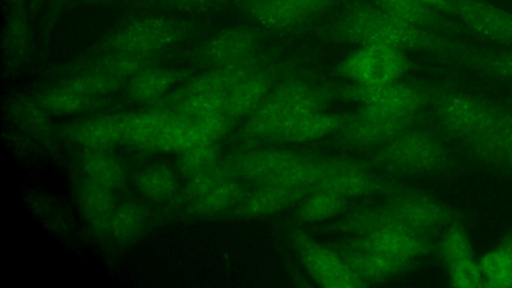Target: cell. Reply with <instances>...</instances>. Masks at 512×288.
I'll use <instances>...</instances> for the list:
<instances>
[{
	"instance_id": "cell-41",
	"label": "cell",
	"mask_w": 512,
	"mask_h": 288,
	"mask_svg": "<svg viewBox=\"0 0 512 288\" xmlns=\"http://www.w3.org/2000/svg\"><path fill=\"white\" fill-rule=\"evenodd\" d=\"M226 95L196 94L173 103L174 111L189 117L199 118L207 115L225 113Z\"/></svg>"
},
{
	"instance_id": "cell-40",
	"label": "cell",
	"mask_w": 512,
	"mask_h": 288,
	"mask_svg": "<svg viewBox=\"0 0 512 288\" xmlns=\"http://www.w3.org/2000/svg\"><path fill=\"white\" fill-rule=\"evenodd\" d=\"M438 248L447 266L473 257L472 245L460 221L452 223L445 229Z\"/></svg>"
},
{
	"instance_id": "cell-6",
	"label": "cell",
	"mask_w": 512,
	"mask_h": 288,
	"mask_svg": "<svg viewBox=\"0 0 512 288\" xmlns=\"http://www.w3.org/2000/svg\"><path fill=\"white\" fill-rule=\"evenodd\" d=\"M411 67L400 49L381 45H362L338 65V72L354 84L383 86L397 82Z\"/></svg>"
},
{
	"instance_id": "cell-27",
	"label": "cell",
	"mask_w": 512,
	"mask_h": 288,
	"mask_svg": "<svg viewBox=\"0 0 512 288\" xmlns=\"http://www.w3.org/2000/svg\"><path fill=\"white\" fill-rule=\"evenodd\" d=\"M243 196L244 191L239 179L231 176L190 200V206L198 215L212 216L236 208Z\"/></svg>"
},
{
	"instance_id": "cell-14",
	"label": "cell",
	"mask_w": 512,
	"mask_h": 288,
	"mask_svg": "<svg viewBox=\"0 0 512 288\" xmlns=\"http://www.w3.org/2000/svg\"><path fill=\"white\" fill-rule=\"evenodd\" d=\"M416 116H392L359 110L342 127V139L356 147L383 145L409 129Z\"/></svg>"
},
{
	"instance_id": "cell-38",
	"label": "cell",
	"mask_w": 512,
	"mask_h": 288,
	"mask_svg": "<svg viewBox=\"0 0 512 288\" xmlns=\"http://www.w3.org/2000/svg\"><path fill=\"white\" fill-rule=\"evenodd\" d=\"M479 266L484 277V287H512V253L498 246L486 253Z\"/></svg>"
},
{
	"instance_id": "cell-42",
	"label": "cell",
	"mask_w": 512,
	"mask_h": 288,
	"mask_svg": "<svg viewBox=\"0 0 512 288\" xmlns=\"http://www.w3.org/2000/svg\"><path fill=\"white\" fill-rule=\"evenodd\" d=\"M448 267L449 282L453 287H484V277L479 263L473 257L455 262Z\"/></svg>"
},
{
	"instance_id": "cell-47",
	"label": "cell",
	"mask_w": 512,
	"mask_h": 288,
	"mask_svg": "<svg viewBox=\"0 0 512 288\" xmlns=\"http://www.w3.org/2000/svg\"><path fill=\"white\" fill-rule=\"evenodd\" d=\"M164 4L176 8L188 9V8H200L207 6L215 0H159Z\"/></svg>"
},
{
	"instance_id": "cell-1",
	"label": "cell",
	"mask_w": 512,
	"mask_h": 288,
	"mask_svg": "<svg viewBox=\"0 0 512 288\" xmlns=\"http://www.w3.org/2000/svg\"><path fill=\"white\" fill-rule=\"evenodd\" d=\"M329 34L333 40L342 43L425 51L474 70L492 53L450 36L414 26L376 5L366 3L348 8L334 23Z\"/></svg>"
},
{
	"instance_id": "cell-25",
	"label": "cell",
	"mask_w": 512,
	"mask_h": 288,
	"mask_svg": "<svg viewBox=\"0 0 512 288\" xmlns=\"http://www.w3.org/2000/svg\"><path fill=\"white\" fill-rule=\"evenodd\" d=\"M346 121L342 115L317 111L295 121L275 141L294 144L317 141L340 131Z\"/></svg>"
},
{
	"instance_id": "cell-9",
	"label": "cell",
	"mask_w": 512,
	"mask_h": 288,
	"mask_svg": "<svg viewBox=\"0 0 512 288\" xmlns=\"http://www.w3.org/2000/svg\"><path fill=\"white\" fill-rule=\"evenodd\" d=\"M291 238L305 269L320 286L353 288L365 285L338 251L318 243L300 230L293 231Z\"/></svg>"
},
{
	"instance_id": "cell-15",
	"label": "cell",
	"mask_w": 512,
	"mask_h": 288,
	"mask_svg": "<svg viewBox=\"0 0 512 288\" xmlns=\"http://www.w3.org/2000/svg\"><path fill=\"white\" fill-rule=\"evenodd\" d=\"M260 61L254 57L243 63L214 67L193 77L183 87L169 95L173 103L196 94L227 95L241 81L260 70Z\"/></svg>"
},
{
	"instance_id": "cell-46",
	"label": "cell",
	"mask_w": 512,
	"mask_h": 288,
	"mask_svg": "<svg viewBox=\"0 0 512 288\" xmlns=\"http://www.w3.org/2000/svg\"><path fill=\"white\" fill-rule=\"evenodd\" d=\"M504 144L508 166L512 171V106L506 107Z\"/></svg>"
},
{
	"instance_id": "cell-3",
	"label": "cell",
	"mask_w": 512,
	"mask_h": 288,
	"mask_svg": "<svg viewBox=\"0 0 512 288\" xmlns=\"http://www.w3.org/2000/svg\"><path fill=\"white\" fill-rule=\"evenodd\" d=\"M331 92L303 80H289L271 89L262 103L248 116L243 136L276 140L298 119L323 110Z\"/></svg>"
},
{
	"instance_id": "cell-7",
	"label": "cell",
	"mask_w": 512,
	"mask_h": 288,
	"mask_svg": "<svg viewBox=\"0 0 512 288\" xmlns=\"http://www.w3.org/2000/svg\"><path fill=\"white\" fill-rule=\"evenodd\" d=\"M342 98L359 103L361 110L392 116H416L431 100L424 88L394 82L383 86L352 84L339 93Z\"/></svg>"
},
{
	"instance_id": "cell-35",
	"label": "cell",
	"mask_w": 512,
	"mask_h": 288,
	"mask_svg": "<svg viewBox=\"0 0 512 288\" xmlns=\"http://www.w3.org/2000/svg\"><path fill=\"white\" fill-rule=\"evenodd\" d=\"M37 100L48 113L72 115L88 109L95 99L84 96L61 84L44 91Z\"/></svg>"
},
{
	"instance_id": "cell-43",
	"label": "cell",
	"mask_w": 512,
	"mask_h": 288,
	"mask_svg": "<svg viewBox=\"0 0 512 288\" xmlns=\"http://www.w3.org/2000/svg\"><path fill=\"white\" fill-rule=\"evenodd\" d=\"M478 71L512 80V51L493 53L482 63Z\"/></svg>"
},
{
	"instance_id": "cell-49",
	"label": "cell",
	"mask_w": 512,
	"mask_h": 288,
	"mask_svg": "<svg viewBox=\"0 0 512 288\" xmlns=\"http://www.w3.org/2000/svg\"><path fill=\"white\" fill-rule=\"evenodd\" d=\"M501 247L512 253V235L506 238L500 245Z\"/></svg>"
},
{
	"instance_id": "cell-13",
	"label": "cell",
	"mask_w": 512,
	"mask_h": 288,
	"mask_svg": "<svg viewBox=\"0 0 512 288\" xmlns=\"http://www.w3.org/2000/svg\"><path fill=\"white\" fill-rule=\"evenodd\" d=\"M349 244L374 250L392 257L413 261L428 255L433 244L427 235L415 232L400 224L379 229L371 234L354 237Z\"/></svg>"
},
{
	"instance_id": "cell-37",
	"label": "cell",
	"mask_w": 512,
	"mask_h": 288,
	"mask_svg": "<svg viewBox=\"0 0 512 288\" xmlns=\"http://www.w3.org/2000/svg\"><path fill=\"white\" fill-rule=\"evenodd\" d=\"M152 56L125 52H105L92 69L105 72L123 81L131 79L137 73L150 66Z\"/></svg>"
},
{
	"instance_id": "cell-44",
	"label": "cell",
	"mask_w": 512,
	"mask_h": 288,
	"mask_svg": "<svg viewBox=\"0 0 512 288\" xmlns=\"http://www.w3.org/2000/svg\"><path fill=\"white\" fill-rule=\"evenodd\" d=\"M6 40L8 53L13 51V55H17L23 51V48H27L28 31L22 21L15 20L9 25Z\"/></svg>"
},
{
	"instance_id": "cell-8",
	"label": "cell",
	"mask_w": 512,
	"mask_h": 288,
	"mask_svg": "<svg viewBox=\"0 0 512 288\" xmlns=\"http://www.w3.org/2000/svg\"><path fill=\"white\" fill-rule=\"evenodd\" d=\"M385 206L399 224L424 235L459 221L453 207L423 192L398 190Z\"/></svg>"
},
{
	"instance_id": "cell-31",
	"label": "cell",
	"mask_w": 512,
	"mask_h": 288,
	"mask_svg": "<svg viewBox=\"0 0 512 288\" xmlns=\"http://www.w3.org/2000/svg\"><path fill=\"white\" fill-rule=\"evenodd\" d=\"M394 224L399 223L385 205L382 207H363L340 219L336 223V230L342 234L361 237Z\"/></svg>"
},
{
	"instance_id": "cell-12",
	"label": "cell",
	"mask_w": 512,
	"mask_h": 288,
	"mask_svg": "<svg viewBox=\"0 0 512 288\" xmlns=\"http://www.w3.org/2000/svg\"><path fill=\"white\" fill-rule=\"evenodd\" d=\"M259 40L258 33L252 28L230 27L209 37L196 56L213 68L243 63L257 56Z\"/></svg>"
},
{
	"instance_id": "cell-17",
	"label": "cell",
	"mask_w": 512,
	"mask_h": 288,
	"mask_svg": "<svg viewBox=\"0 0 512 288\" xmlns=\"http://www.w3.org/2000/svg\"><path fill=\"white\" fill-rule=\"evenodd\" d=\"M318 188L333 191L345 198L368 196L392 190L391 185L377 178L361 165L341 159Z\"/></svg>"
},
{
	"instance_id": "cell-11",
	"label": "cell",
	"mask_w": 512,
	"mask_h": 288,
	"mask_svg": "<svg viewBox=\"0 0 512 288\" xmlns=\"http://www.w3.org/2000/svg\"><path fill=\"white\" fill-rule=\"evenodd\" d=\"M302 158L294 151L267 148L235 153L222 162L235 178L263 184L276 180Z\"/></svg>"
},
{
	"instance_id": "cell-30",
	"label": "cell",
	"mask_w": 512,
	"mask_h": 288,
	"mask_svg": "<svg viewBox=\"0 0 512 288\" xmlns=\"http://www.w3.org/2000/svg\"><path fill=\"white\" fill-rule=\"evenodd\" d=\"M337 162L338 160L334 159L303 156L300 161L272 182L310 192L323 183L334 170Z\"/></svg>"
},
{
	"instance_id": "cell-29",
	"label": "cell",
	"mask_w": 512,
	"mask_h": 288,
	"mask_svg": "<svg viewBox=\"0 0 512 288\" xmlns=\"http://www.w3.org/2000/svg\"><path fill=\"white\" fill-rule=\"evenodd\" d=\"M84 178L110 190L124 185L126 171L121 162L101 150H89L80 160Z\"/></svg>"
},
{
	"instance_id": "cell-32",
	"label": "cell",
	"mask_w": 512,
	"mask_h": 288,
	"mask_svg": "<svg viewBox=\"0 0 512 288\" xmlns=\"http://www.w3.org/2000/svg\"><path fill=\"white\" fill-rule=\"evenodd\" d=\"M346 198L327 189H314L300 201L296 216L304 222H320L331 219L344 209Z\"/></svg>"
},
{
	"instance_id": "cell-21",
	"label": "cell",
	"mask_w": 512,
	"mask_h": 288,
	"mask_svg": "<svg viewBox=\"0 0 512 288\" xmlns=\"http://www.w3.org/2000/svg\"><path fill=\"white\" fill-rule=\"evenodd\" d=\"M239 3L252 20L272 30L295 29L311 16L283 0H239Z\"/></svg>"
},
{
	"instance_id": "cell-28",
	"label": "cell",
	"mask_w": 512,
	"mask_h": 288,
	"mask_svg": "<svg viewBox=\"0 0 512 288\" xmlns=\"http://www.w3.org/2000/svg\"><path fill=\"white\" fill-rule=\"evenodd\" d=\"M148 218V211L141 203L123 202L115 207L110 217L107 235L118 243H129L144 232Z\"/></svg>"
},
{
	"instance_id": "cell-5",
	"label": "cell",
	"mask_w": 512,
	"mask_h": 288,
	"mask_svg": "<svg viewBox=\"0 0 512 288\" xmlns=\"http://www.w3.org/2000/svg\"><path fill=\"white\" fill-rule=\"evenodd\" d=\"M190 25L173 17L142 16L121 25L102 42L104 52L154 56L188 38Z\"/></svg>"
},
{
	"instance_id": "cell-2",
	"label": "cell",
	"mask_w": 512,
	"mask_h": 288,
	"mask_svg": "<svg viewBox=\"0 0 512 288\" xmlns=\"http://www.w3.org/2000/svg\"><path fill=\"white\" fill-rule=\"evenodd\" d=\"M434 103L444 132L472 161L509 169L504 144L506 107L459 92L437 94Z\"/></svg>"
},
{
	"instance_id": "cell-33",
	"label": "cell",
	"mask_w": 512,
	"mask_h": 288,
	"mask_svg": "<svg viewBox=\"0 0 512 288\" xmlns=\"http://www.w3.org/2000/svg\"><path fill=\"white\" fill-rule=\"evenodd\" d=\"M136 187L144 198L161 202L170 199L175 194L178 180L170 167L153 164L144 167L138 173Z\"/></svg>"
},
{
	"instance_id": "cell-24",
	"label": "cell",
	"mask_w": 512,
	"mask_h": 288,
	"mask_svg": "<svg viewBox=\"0 0 512 288\" xmlns=\"http://www.w3.org/2000/svg\"><path fill=\"white\" fill-rule=\"evenodd\" d=\"M185 76V72L167 68L149 66L127 83V93L136 102H156L167 95Z\"/></svg>"
},
{
	"instance_id": "cell-36",
	"label": "cell",
	"mask_w": 512,
	"mask_h": 288,
	"mask_svg": "<svg viewBox=\"0 0 512 288\" xmlns=\"http://www.w3.org/2000/svg\"><path fill=\"white\" fill-rule=\"evenodd\" d=\"M123 83L124 81L117 77L90 69L66 79L62 85L89 98L98 99L116 92Z\"/></svg>"
},
{
	"instance_id": "cell-34",
	"label": "cell",
	"mask_w": 512,
	"mask_h": 288,
	"mask_svg": "<svg viewBox=\"0 0 512 288\" xmlns=\"http://www.w3.org/2000/svg\"><path fill=\"white\" fill-rule=\"evenodd\" d=\"M47 113L38 100L27 97L16 98L9 104V114L15 123L41 141L51 137Z\"/></svg>"
},
{
	"instance_id": "cell-39",
	"label": "cell",
	"mask_w": 512,
	"mask_h": 288,
	"mask_svg": "<svg viewBox=\"0 0 512 288\" xmlns=\"http://www.w3.org/2000/svg\"><path fill=\"white\" fill-rule=\"evenodd\" d=\"M218 156L216 142H201L180 152L178 167L181 174L189 179L215 165Z\"/></svg>"
},
{
	"instance_id": "cell-18",
	"label": "cell",
	"mask_w": 512,
	"mask_h": 288,
	"mask_svg": "<svg viewBox=\"0 0 512 288\" xmlns=\"http://www.w3.org/2000/svg\"><path fill=\"white\" fill-rule=\"evenodd\" d=\"M307 193L280 183H263L251 193L244 194L236 207L237 214L245 218L270 216L299 202Z\"/></svg>"
},
{
	"instance_id": "cell-19",
	"label": "cell",
	"mask_w": 512,
	"mask_h": 288,
	"mask_svg": "<svg viewBox=\"0 0 512 288\" xmlns=\"http://www.w3.org/2000/svg\"><path fill=\"white\" fill-rule=\"evenodd\" d=\"M354 274L366 285L389 279L408 268L411 261L348 244L339 251Z\"/></svg>"
},
{
	"instance_id": "cell-23",
	"label": "cell",
	"mask_w": 512,
	"mask_h": 288,
	"mask_svg": "<svg viewBox=\"0 0 512 288\" xmlns=\"http://www.w3.org/2000/svg\"><path fill=\"white\" fill-rule=\"evenodd\" d=\"M272 89V76L262 69L251 74L227 95L225 114L230 119L249 116Z\"/></svg>"
},
{
	"instance_id": "cell-48",
	"label": "cell",
	"mask_w": 512,
	"mask_h": 288,
	"mask_svg": "<svg viewBox=\"0 0 512 288\" xmlns=\"http://www.w3.org/2000/svg\"><path fill=\"white\" fill-rule=\"evenodd\" d=\"M426 5L434 8L435 10L442 12L446 15H450V3L449 0H420Z\"/></svg>"
},
{
	"instance_id": "cell-20",
	"label": "cell",
	"mask_w": 512,
	"mask_h": 288,
	"mask_svg": "<svg viewBox=\"0 0 512 288\" xmlns=\"http://www.w3.org/2000/svg\"><path fill=\"white\" fill-rule=\"evenodd\" d=\"M75 198L88 227L96 234L107 235L109 220L116 207L112 190L83 178L76 184Z\"/></svg>"
},
{
	"instance_id": "cell-26",
	"label": "cell",
	"mask_w": 512,
	"mask_h": 288,
	"mask_svg": "<svg viewBox=\"0 0 512 288\" xmlns=\"http://www.w3.org/2000/svg\"><path fill=\"white\" fill-rule=\"evenodd\" d=\"M169 115L170 111L160 109L122 114V141L143 150L153 151Z\"/></svg>"
},
{
	"instance_id": "cell-22",
	"label": "cell",
	"mask_w": 512,
	"mask_h": 288,
	"mask_svg": "<svg viewBox=\"0 0 512 288\" xmlns=\"http://www.w3.org/2000/svg\"><path fill=\"white\" fill-rule=\"evenodd\" d=\"M66 137L86 149L101 150L123 140L122 114L87 119L69 126Z\"/></svg>"
},
{
	"instance_id": "cell-16",
	"label": "cell",
	"mask_w": 512,
	"mask_h": 288,
	"mask_svg": "<svg viewBox=\"0 0 512 288\" xmlns=\"http://www.w3.org/2000/svg\"><path fill=\"white\" fill-rule=\"evenodd\" d=\"M376 6L414 26L447 36L471 34L460 22H455L420 0H374Z\"/></svg>"
},
{
	"instance_id": "cell-45",
	"label": "cell",
	"mask_w": 512,
	"mask_h": 288,
	"mask_svg": "<svg viewBox=\"0 0 512 288\" xmlns=\"http://www.w3.org/2000/svg\"><path fill=\"white\" fill-rule=\"evenodd\" d=\"M311 15L318 13L330 5L332 0H283Z\"/></svg>"
},
{
	"instance_id": "cell-4",
	"label": "cell",
	"mask_w": 512,
	"mask_h": 288,
	"mask_svg": "<svg viewBox=\"0 0 512 288\" xmlns=\"http://www.w3.org/2000/svg\"><path fill=\"white\" fill-rule=\"evenodd\" d=\"M376 162L402 174H436L449 170L454 158L439 137L420 129H407L381 145Z\"/></svg>"
},
{
	"instance_id": "cell-10",
	"label": "cell",
	"mask_w": 512,
	"mask_h": 288,
	"mask_svg": "<svg viewBox=\"0 0 512 288\" xmlns=\"http://www.w3.org/2000/svg\"><path fill=\"white\" fill-rule=\"evenodd\" d=\"M455 16L472 35L512 45V13L483 0H449Z\"/></svg>"
}]
</instances>
